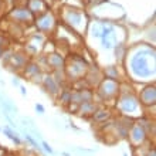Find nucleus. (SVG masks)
I'll return each instance as SVG.
<instances>
[{"mask_svg": "<svg viewBox=\"0 0 156 156\" xmlns=\"http://www.w3.org/2000/svg\"><path fill=\"white\" fill-rule=\"evenodd\" d=\"M4 133H6V135L9 136V138H10V139L12 140H14V142H16V144H20V140H19V138H16V136L13 135L12 132L9 131V129H4Z\"/></svg>", "mask_w": 156, "mask_h": 156, "instance_id": "1", "label": "nucleus"}, {"mask_svg": "<svg viewBox=\"0 0 156 156\" xmlns=\"http://www.w3.org/2000/svg\"><path fill=\"white\" fill-rule=\"evenodd\" d=\"M43 146H44V149H45V151H47V152H50V153L53 152V151H51V148H50V146H48V145H47V144H45V142H44V144H43Z\"/></svg>", "mask_w": 156, "mask_h": 156, "instance_id": "2", "label": "nucleus"}, {"mask_svg": "<svg viewBox=\"0 0 156 156\" xmlns=\"http://www.w3.org/2000/svg\"><path fill=\"white\" fill-rule=\"evenodd\" d=\"M36 109H38V111H40V114H43V112H44V108L41 107V105H36Z\"/></svg>", "mask_w": 156, "mask_h": 156, "instance_id": "3", "label": "nucleus"}, {"mask_svg": "<svg viewBox=\"0 0 156 156\" xmlns=\"http://www.w3.org/2000/svg\"><path fill=\"white\" fill-rule=\"evenodd\" d=\"M20 90H21V94H23V95H26V88H24V87H21Z\"/></svg>", "mask_w": 156, "mask_h": 156, "instance_id": "4", "label": "nucleus"}]
</instances>
